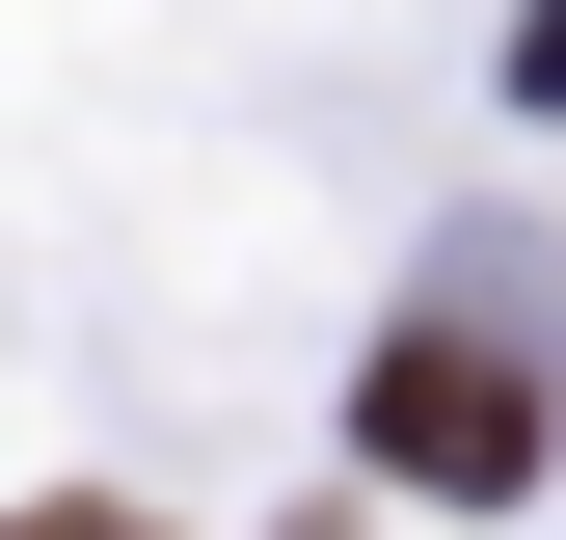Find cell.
Segmentation results:
<instances>
[{
    "label": "cell",
    "instance_id": "cell-1",
    "mask_svg": "<svg viewBox=\"0 0 566 540\" xmlns=\"http://www.w3.org/2000/svg\"><path fill=\"white\" fill-rule=\"evenodd\" d=\"M539 433H566V405H539V352H513L485 298L378 324V459H405V487H459V513H539Z\"/></svg>",
    "mask_w": 566,
    "mask_h": 540
},
{
    "label": "cell",
    "instance_id": "cell-2",
    "mask_svg": "<svg viewBox=\"0 0 566 540\" xmlns=\"http://www.w3.org/2000/svg\"><path fill=\"white\" fill-rule=\"evenodd\" d=\"M0 540H163V513H0Z\"/></svg>",
    "mask_w": 566,
    "mask_h": 540
}]
</instances>
